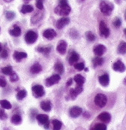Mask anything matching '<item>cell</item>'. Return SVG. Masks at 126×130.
<instances>
[{
    "label": "cell",
    "instance_id": "obj_1",
    "mask_svg": "<svg viewBox=\"0 0 126 130\" xmlns=\"http://www.w3.org/2000/svg\"><path fill=\"white\" fill-rule=\"evenodd\" d=\"M71 11V7L68 4V0H59L58 6L54 9V12L59 16H67Z\"/></svg>",
    "mask_w": 126,
    "mask_h": 130
},
{
    "label": "cell",
    "instance_id": "obj_2",
    "mask_svg": "<svg viewBox=\"0 0 126 130\" xmlns=\"http://www.w3.org/2000/svg\"><path fill=\"white\" fill-rule=\"evenodd\" d=\"M100 10L101 13H104V15H110L114 8V5L111 2L103 1L100 3Z\"/></svg>",
    "mask_w": 126,
    "mask_h": 130
},
{
    "label": "cell",
    "instance_id": "obj_3",
    "mask_svg": "<svg viewBox=\"0 0 126 130\" xmlns=\"http://www.w3.org/2000/svg\"><path fill=\"white\" fill-rule=\"evenodd\" d=\"M95 104L99 108H104L107 103V98L106 95L103 93H98L94 98Z\"/></svg>",
    "mask_w": 126,
    "mask_h": 130
},
{
    "label": "cell",
    "instance_id": "obj_4",
    "mask_svg": "<svg viewBox=\"0 0 126 130\" xmlns=\"http://www.w3.org/2000/svg\"><path fill=\"white\" fill-rule=\"evenodd\" d=\"M38 39V34L34 31H29L25 35V40L28 44L34 43Z\"/></svg>",
    "mask_w": 126,
    "mask_h": 130
},
{
    "label": "cell",
    "instance_id": "obj_5",
    "mask_svg": "<svg viewBox=\"0 0 126 130\" xmlns=\"http://www.w3.org/2000/svg\"><path fill=\"white\" fill-rule=\"evenodd\" d=\"M32 93H33L34 96L35 97H37V98L42 97L45 94V91H44V89L43 86L40 85H34L32 88Z\"/></svg>",
    "mask_w": 126,
    "mask_h": 130
},
{
    "label": "cell",
    "instance_id": "obj_6",
    "mask_svg": "<svg viewBox=\"0 0 126 130\" xmlns=\"http://www.w3.org/2000/svg\"><path fill=\"white\" fill-rule=\"evenodd\" d=\"M36 119L38 121V123L41 125L44 126L45 129H48L49 126H50V123H49V117L47 115H42L40 114L36 116Z\"/></svg>",
    "mask_w": 126,
    "mask_h": 130
},
{
    "label": "cell",
    "instance_id": "obj_7",
    "mask_svg": "<svg viewBox=\"0 0 126 130\" xmlns=\"http://www.w3.org/2000/svg\"><path fill=\"white\" fill-rule=\"evenodd\" d=\"M99 31H100V34L102 37L108 38L110 36V28L107 27V24L104 21H101V23L99 24Z\"/></svg>",
    "mask_w": 126,
    "mask_h": 130
},
{
    "label": "cell",
    "instance_id": "obj_8",
    "mask_svg": "<svg viewBox=\"0 0 126 130\" xmlns=\"http://www.w3.org/2000/svg\"><path fill=\"white\" fill-rule=\"evenodd\" d=\"M60 79H61V77L59 74H54L50 78L46 79V85L47 87H51L53 85L57 84L60 81Z\"/></svg>",
    "mask_w": 126,
    "mask_h": 130
},
{
    "label": "cell",
    "instance_id": "obj_9",
    "mask_svg": "<svg viewBox=\"0 0 126 130\" xmlns=\"http://www.w3.org/2000/svg\"><path fill=\"white\" fill-rule=\"evenodd\" d=\"M113 69L115 71L122 73L126 70V67L121 60H117L113 64Z\"/></svg>",
    "mask_w": 126,
    "mask_h": 130
},
{
    "label": "cell",
    "instance_id": "obj_10",
    "mask_svg": "<svg viewBox=\"0 0 126 130\" xmlns=\"http://www.w3.org/2000/svg\"><path fill=\"white\" fill-rule=\"evenodd\" d=\"M67 46H68V44H67L66 41L62 40L59 41L57 46H56V50L60 55H65L66 53Z\"/></svg>",
    "mask_w": 126,
    "mask_h": 130
},
{
    "label": "cell",
    "instance_id": "obj_11",
    "mask_svg": "<svg viewBox=\"0 0 126 130\" xmlns=\"http://www.w3.org/2000/svg\"><path fill=\"white\" fill-rule=\"evenodd\" d=\"M83 112V109L80 107L78 106H74L72 108H71V109L69 110V114L70 116L73 118H77Z\"/></svg>",
    "mask_w": 126,
    "mask_h": 130
},
{
    "label": "cell",
    "instance_id": "obj_12",
    "mask_svg": "<svg viewBox=\"0 0 126 130\" xmlns=\"http://www.w3.org/2000/svg\"><path fill=\"white\" fill-rule=\"evenodd\" d=\"M106 50H107L106 47L102 44H98V45L95 46L93 49V52L95 53V55L97 56H99V57L102 56L105 53Z\"/></svg>",
    "mask_w": 126,
    "mask_h": 130
},
{
    "label": "cell",
    "instance_id": "obj_13",
    "mask_svg": "<svg viewBox=\"0 0 126 130\" xmlns=\"http://www.w3.org/2000/svg\"><path fill=\"white\" fill-rule=\"evenodd\" d=\"M43 36L44 38H45L47 40H53L54 38L56 37V32L54 29L52 28H48L46 29L44 33H43Z\"/></svg>",
    "mask_w": 126,
    "mask_h": 130
},
{
    "label": "cell",
    "instance_id": "obj_14",
    "mask_svg": "<svg viewBox=\"0 0 126 130\" xmlns=\"http://www.w3.org/2000/svg\"><path fill=\"white\" fill-rule=\"evenodd\" d=\"M69 23L70 19L68 17H62L56 22V28L59 29H62L65 26L69 24Z\"/></svg>",
    "mask_w": 126,
    "mask_h": 130
},
{
    "label": "cell",
    "instance_id": "obj_15",
    "mask_svg": "<svg viewBox=\"0 0 126 130\" xmlns=\"http://www.w3.org/2000/svg\"><path fill=\"white\" fill-rule=\"evenodd\" d=\"M98 81H99V83L101 84L102 86H104V87L108 86V85L110 83L109 75L107 73H104V74L101 75L98 77Z\"/></svg>",
    "mask_w": 126,
    "mask_h": 130
},
{
    "label": "cell",
    "instance_id": "obj_16",
    "mask_svg": "<svg viewBox=\"0 0 126 130\" xmlns=\"http://www.w3.org/2000/svg\"><path fill=\"white\" fill-rule=\"evenodd\" d=\"M98 120H101V122L108 123H110V121L111 120V115L108 112H102L98 116Z\"/></svg>",
    "mask_w": 126,
    "mask_h": 130
},
{
    "label": "cell",
    "instance_id": "obj_17",
    "mask_svg": "<svg viewBox=\"0 0 126 130\" xmlns=\"http://www.w3.org/2000/svg\"><path fill=\"white\" fill-rule=\"evenodd\" d=\"M13 57H14V59L17 61V62H20L23 59L26 58L27 57V54L26 52H17V51H15L14 55H13Z\"/></svg>",
    "mask_w": 126,
    "mask_h": 130
},
{
    "label": "cell",
    "instance_id": "obj_18",
    "mask_svg": "<svg viewBox=\"0 0 126 130\" xmlns=\"http://www.w3.org/2000/svg\"><path fill=\"white\" fill-rule=\"evenodd\" d=\"M9 34L14 37H19L21 35V28L18 26L14 25L12 29L9 30Z\"/></svg>",
    "mask_w": 126,
    "mask_h": 130
},
{
    "label": "cell",
    "instance_id": "obj_19",
    "mask_svg": "<svg viewBox=\"0 0 126 130\" xmlns=\"http://www.w3.org/2000/svg\"><path fill=\"white\" fill-rule=\"evenodd\" d=\"M42 71V67L39 63H35L30 67V72L32 74H38Z\"/></svg>",
    "mask_w": 126,
    "mask_h": 130
},
{
    "label": "cell",
    "instance_id": "obj_20",
    "mask_svg": "<svg viewBox=\"0 0 126 130\" xmlns=\"http://www.w3.org/2000/svg\"><path fill=\"white\" fill-rule=\"evenodd\" d=\"M79 58H80V55L77 52H73L71 54V55L69 56L68 62H69V64L71 65L74 64H75V63H77L78 61Z\"/></svg>",
    "mask_w": 126,
    "mask_h": 130
},
{
    "label": "cell",
    "instance_id": "obj_21",
    "mask_svg": "<svg viewBox=\"0 0 126 130\" xmlns=\"http://www.w3.org/2000/svg\"><path fill=\"white\" fill-rule=\"evenodd\" d=\"M41 108L46 112L50 111L52 108V105L50 101H43L41 103Z\"/></svg>",
    "mask_w": 126,
    "mask_h": 130
},
{
    "label": "cell",
    "instance_id": "obj_22",
    "mask_svg": "<svg viewBox=\"0 0 126 130\" xmlns=\"http://www.w3.org/2000/svg\"><path fill=\"white\" fill-rule=\"evenodd\" d=\"M74 80L76 83L77 84V85H83L85 83L86 78H84L82 75L80 74H77L74 77Z\"/></svg>",
    "mask_w": 126,
    "mask_h": 130
},
{
    "label": "cell",
    "instance_id": "obj_23",
    "mask_svg": "<svg viewBox=\"0 0 126 130\" xmlns=\"http://www.w3.org/2000/svg\"><path fill=\"white\" fill-rule=\"evenodd\" d=\"M11 123L14 124V125L20 124L21 122H22V117L20 115H14L11 117Z\"/></svg>",
    "mask_w": 126,
    "mask_h": 130
},
{
    "label": "cell",
    "instance_id": "obj_24",
    "mask_svg": "<svg viewBox=\"0 0 126 130\" xmlns=\"http://www.w3.org/2000/svg\"><path fill=\"white\" fill-rule=\"evenodd\" d=\"M34 10L33 7L30 5H23L21 8V13H30V12H32Z\"/></svg>",
    "mask_w": 126,
    "mask_h": 130
},
{
    "label": "cell",
    "instance_id": "obj_25",
    "mask_svg": "<svg viewBox=\"0 0 126 130\" xmlns=\"http://www.w3.org/2000/svg\"><path fill=\"white\" fill-rule=\"evenodd\" d=\"M104 61V58L99 57V56H98V57L93 58V60H92V64H93L94 67H98V66H101V65L103 64Z\"/></svg>",
    "mask_w": 126,
    "mask_h": 130
},
{
    "label": "cell",
    "instance_id": "obj_26",
    "mask_svg": "<svg viewBox=\"0 0 126 130\" xmlns=\"http://www.w3.org/2000/svg\"><path fill=\"white\" fill-rule=\"evenodd\" d=\"M51 48L52 47H51V46H45V47H44V46H39V47L37 48V50L40 53H42L44 55H47V54H49L51 52Z\"/></svg>",
    "mask_w": 126,
    "mask_h": 130
},
{
    "label": "cell",
    "instance_id": "obj_27",
    "mask_svg": "<svg viewBox=\"0 0 126 130\" xmlns=\"http://www.w3.org/2000/svg\"><path fill=\"white\" fill-rule=\"evenodd\" d=\"M54 69H55V70H56L59 74H62L63 73H64V70H65L64 66H63V64L61 62H57V63H56L55 65H54Z\"/></svg>",
    "mask_w": 126,
    "mask_h": 130
},
{
    "label": "cell",
    "instance_id": "obj_28",
    "mask_svg": "<svg viewBox=\"0 0 126 130\" xmlns=\"http://www.w3.org/2000/svg\"><path fill=\"white\" fill-rule=\"evenodd\" d=\"M117 52L119 54H125L126 53V43L124 41H122L117 49Z\"/></svg>",
    "mask_w": 126,
    "mask_h": 130
},
{
    "label": "cell",
    "instance_id": "obj_29",
    "mask_svg": "<svg viewBox=\"0 0 126 130\" xmlns=\"http://www.w3.org/2000/svg\"><path fill=\"white\" fill-rule=\"evenodd\" d=\"M62 126V123L59 120H53V130H60Z\"/></svg>",
    "mask_w": 126,
    "mask_h": 130
},
{
    "label": "cell",
    "instance_id": "obj_30",
    "mask_svg": "<svg viewBox=\"0 0 126 130\" xmlns=\"http://www.w3.org/2000/svg\"><path fill=\"white\" fill-rule=\"evenodd\" d=\"M0 105L2 106V108H3L4 109H11V104L5 100H0Z\"/></svg>",
    "mask_w": 126,
    "mask_h": 130
},
{
    "label": "cell",
    "instance_id": "obj_31",
    "mask_svg": "<svg viewBox=\"0 0 126 130\" xmlns=\"http://www.w3.org/2000/svg\"><path fill=\"white\" fill-rule=\"evenodd\" d=\"M26 95H27V92L26 90H20L17 93V99L19 100H22L26 96Z\"/></svg>",
    "mask_w": 126,
    "mask_h": 130
},
{
    "label": "cell",
    "instance_id": "obj_32",
    "mask_svg": "<svg viewBox=\"0 0 126 130\" xmlns=\"http://www.w3.org/2000/svg\"><path fill=\"white\" fill-rule=\"evenodd\" d=\"M42 18V14L41 13H38L36 14H35L32 17V24H35V23H37L38 21L41 20V19Z\"/></svg>",
    "mask_w": 126,
    "mask_h": 130
},
{
    "label": "cell",
    "instance_id": "obj_33",
    "mask_svg": "<svg viewBox=\"0 0 126 130\" xmlns=\"http://www.w3.org/2000/svg\"><path fill=\"white\" fill-rule=\"evenodd\" d=\"M92 130H107V126L104 123H98L92 128Z\"/></svg>",
    "mask_w": 126,
    "mask_h": 130
},
{
    "label": "cell",
    "instance_id": "obj_34",
    "mask_svg": "<svg viewBox=\"0 0 126 130\" xmlns=\"http://www.w3.org/2000/svg\"><path fill=\"white\" fill-rule=\"evenodd\" d=\"M2 72L3 74L5 75H10L11 73L13 72L12 70V67L11 66H7V67H5L2 69Z\"/></svg>",
    "mask_w": 126,
    "mask_h": 130
},
{
    "label": "cell",
    "instance_id": "obj_35",
    "mask_svg": "<svg viewBox=\"0 0 126 130\" xmlns=\"http://www.w3.org/2000/svg\"><path fill=\"white\" fill-rule=\"evenodd\" d=\"M86 39L90 42H93L96 38L95 35L92 31H87L86 34Z\"/></svg>",
    "mask_w": 126,
    "mask_h": 130
},
{
    "label": "cell",
    "instance_id": "obj_36",
    "mask_svg": "<svg viewBox=\"0 0 126 130\" xmlns=\"http://www.w3.org/2000/svg\"><path fill=\"white\" fill-rule=\"evenodd\" d=\"M113 25L116 28H119L122 25V20L119 17H116L113 21Z\"/></svg>",
    "mask_w": 126,
    "mask_h": 130
},
{
    "label": "cell",
    "instance_id": "obj_37",
    "mask_svg": "<svg viewBox=\"0 0 126 130\" xmlns=\"http://www.w3.org/2000/svg\"><path fill=\"white\" fill-rule=\"evenodd\" d=\"M84 67H85V64L83 62H77L74 64V68L79 71L83 70L84 69Z\"/></svg>",
    "mask_w": 126,
    "mask_h": 130
},
{
    "label": "cell",
    "instance_id": "obj_38",
    "mask_svg": "<svg viewBox=\"0 0 126 130\" xmlns=\"http://www.w3.org/2000/svg\"><path fill=\"white\" fill-rule=\"evenodd\" d=\"M9 76H10V81H11V82H17V81L19 79L18 76H17V73H14V72H12Z\"/></svg>",
    "mask_w": 126,
    "mask_h": 130
},
{
    "label": "cell",
    "instance_id": "obj_39",
    "mask_svg": "<svg viewBox=\"0 0 126 130\" xmlns=\"http://www.w3.org/2000/svg\"><path fill=\"white\" fill-rule=\"evenodd\" d=\"M5 17L8 20H12L15 17V13L13 11H8V12H6Z\"/></svg>",
    "mask_w": 126,
    "mask_h": 130
},
{
    "label": "cell",
    "instance_id": "obj_40",
    "mask_svg": "<svg viewBox=\"0 0 126 130\" xmlns=\"http://www.w3.org/2000/svg\"><path fill=\"white\" fill-rule=\"evenodd\" d=\"M44 0H36V7L39 10L44 9V5H43Z\"/></svg>",
    "mask_w": 126,
    "mask_h": 130
},
{
    "label": "cell",
    "instance_id": "obj_41",
    "mask_svg": "<svg viewBox=\"0 0 126 130\" xmlns=\"http://www.w3.org/2000/svg\"><path fill=\"white\" fill-rule=\"evenodd\" d=\"M8 56V51L4 50H2L1 52H0V58H3V59H5L7 58Z\"/></svg>",
    "mask_w": 126,
    "mask_h": 130
},
{
    "label": "cell",
    "instance_id": "obj_42",
    "mask_svg": "<svg viewBox=\"0 0 126 130\" xmlns=\"http://www.w3.org/2000/svg\"><path fill=\"white\" fill-rule=\"evenodd\" d=\"M74 91L77 93V95H79L82 91H83V85H77L76 87V88H74Z\"/></svg>",
    "mask_w": 126,
    "mask_h": 130
},
{
    "label": "cell",
    "instance_id": "obj_43",
    "mask_svg": "<svg viewBox=\"0 0 126 130\" xmlns=\"http://www.w3.org/2000/svg\"><path fill=\"white\" fill-rule=\"evenodd\" d=\"M7 117H8V116L5 114V112L4 111V110L0 109V119L2 120H4L7 119Z\"/></svg>",
    "mask_w": 126,
    "mask_h": 130
},
{
    "label": "cell",
    "instance_id": "obj_44",
    "mask_svg": "<svg viewBox=\"0 0 126 130\" xmlns=\"http://www.w3.org/2000/svg\"><path fill=\"white\" fill-rule=\"evenodd\" d=\"M70 96H71V97L72 100H75L78 95L77 94V93L74 91V89H71L70 90Z\"/></svg>",
    "mask_w": 126,
    "mask_h": 130
},
{
    "label": "cell",
    "instance_id": "obj_45",
    "mask_svg": "<svg viewBox=\"0 0 126 130\" xmlns=\"http://www.w3.org/2000/svg\"><path fill=\"white\" fill-rule=\"evenodd\" d=\"M70 35L73 38H77L78 37V32L76 31L75 29H71V32H70Z\"/></svg>",
    "mask_w": 126,
    "mask_h": 130
},
{
    "label": "cell",
    "instance_id": "obj_46",
    "mask_svg": "<svg viewBox=\"0 0 126 130\" xmlns=\"http://www.w3.org/2000/svg\"><path fill=\"white\" fill-rule=\"evenodd\" d=\"M6 85H7V83H6L5 79L3 77H0V87L5 88L6 86Z\"/></svg>",
    "mask_w": 126,
    "mask_h": 130
},
{
    "label": "cell",
    "instance_id": "obj_47",
    "mask_svg": "<svg viewBox=\"0 0 126 130\" xmlns=\"http://www.w3.org/2000/svg\"><path fill=\"white\" fill-rule=\"evenodd\" d=\"M72 83H73V78H68V80L67 81L66 85H67L68 87H69V86H71V85H72Z\"/></svg>",
    "mask_w": 126,
    "mask_h": 130
},
{
    "label": "cell",
    "instance_id": "obj_48",
    "mask_svg": "<svg viewBox=\"0 0 126 130\" xmlns=\"http://www.w3.org/2000/svg\"><path fill=\"white\" fill-rule=\"evenodd\" d=\"M83 117H86V118H88V117H90V115L89 114L88 112H85L84 114H83Z\"/></svg>",
    "mask_w": 126,
    "mask_h": 130
},
{
    "label": "cell",
    "instance_id": "obj_49",
    "mask_svg": "<svg viewBox=\"0 0 126 130\" xmlns=\"http://www.w3.org/2000/svg\"><path fill=\"white\" fill-rule=\"evenodd\" d=\"M5 2H12L13 0H4Z\"/></svg>",
    "mask_w": 126,
    "mask_h": 130
},
{
    "label": "cell",
    "instance_id": "obj_50",
    "mask_svg": "<svg viewBox=\"0 0 126 130\" xmlns=\"http://www.w3.org/2000/svg\"><path fill=\"white\" fill-rule=\"evenodd\" d=\"M2 50V45H1V43H0V52H1Z\"/></svg>",
    "mask_w": 126,
    "mask_h": 130
},
{
    "label": "cell",
    "instance_id": "obj_51",
    "mask_svg": "<svg viewBox=\"0 0 126 130\" xmlns=\"http://www.w3.org/2000/svg\"><path fill=\"white\" fill-rule=\"evenodd\" d=\"M123 82H124V84L126 85V78H125V79H124V81H123Z\"/></svg>",
    "mask_w": 126,
    "mask_h": 130
},
{
    "label": "cell",
    "instance_id": "obj_52",
    "mask_svg": "<svg viewBox=\"0 0 126 130\" xmlns=\"http://www.w3.org/2000/svg\"><path fill=\"white\" fill-rule=\"evenodd\" d=\"M124 33H125V35H126V28L125 29H124Z\"/></svg>",
    "mask_w": 126,
    "mask_h": 130
},
{
    "label": "cell",
    "instance_id": "obj_53",
    "mask_svg": "<svg viewBox=\"0 0 126 130\" xmlns=\"http://www.w3.org/2000/svg\"><path fill=\"white\" fill-rule=\"evenodd\" d=\"M116 2H117L118 3H119V2H120V0H116Z\"/></svg>",
    "mask_w": 126,
    "mask_h": 130
},
{
    "label": "cell",
    "instance_id": "obj_54",
    "mask_svg": "<svg viewBox=\"0 0 126 130\" xmlns=\"http://www.w3.org/2000/svg\"><path fill=\"white\" fill-rule=\"evenodd\" d=\"M24 1H25L26 2H29V1H30V0H24Z\"/></svg>",
    "mask_w": 126,
    "mask_h": 130
},
{
    "label": "cell",
    "instance_id": "obj_55",
    "mask_svg": "<svg viewBox=\"0 0 126 130\" xmlns=\"http://www.w3.org/2000/svg\"><path fill=\"white\" fill-rule=\"evenodd\" d=\"M125 20H126V11H125Z\"/></svg>",
    "mask_w": 126,
    "mask_h": 130
}]
</instances>
